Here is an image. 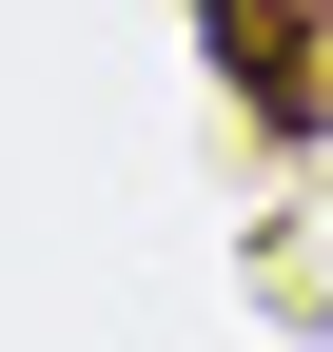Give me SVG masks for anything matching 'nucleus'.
<instances>
[{
  "instance_id": "obj_1",
  "label": "nucleus",
  "mask_w": 333,
  "mask_h": 352,
  "mask_svg": "<svg viewBox=\"0 0 333 352\" xmlns=\"http://www.w3.org/2000/svg\"><path fill=\"white\" fill-rule=\"evenodd\" d=\"M196 20H216L235 98H255L275 138H294V118H314V59H333V39H314V0H196Z\"/></svg>"
}]
</instances>
